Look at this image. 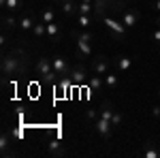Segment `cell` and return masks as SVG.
<instances>
[{"instance_id": "1", "label": "cell", "mask_w": 160, "mask_h": 158, "mask_svg": "<svg viewBox=\"0 0 160 158\" xmlns=\"http://www.w3.org/2000/svg\"><path fill=\"white\" fill-rule=\"evenodd\" d=\"M26 73V51L13 49L2 56V77L9 79L13 75H24Z\"/></svg>"}, {"instance_id": "2", "label": "cell", "mask_w": 160, "mask_h": 158, "mask_svg": "<svg viewBox=\"0 0 160 158\" xmlns=\"http://www.w3.org/2000/svg\"><path fill=\"white\" fill-rule=\"evenodd\" d=\"M34 71H37L38 75V79L43 81V84H47V85H56L58 84V73L53 71V64H51L49 58H38L37 64H34Z\"/></svg>"}, {"instance_id": "3", "label": "cell", "mask_w": 160, "mask_h": 158, "mask_svg": "<svg viewBox=\"0 0 160 158\" xmlns=\"http://www.w3.org/2000/svg\"><path fill=\"white\" fill-rule=\"evenodd\" d=\"M73 37L77 38V51H75V56L81 60V58H90L92 56V32H73Z\"/></svg>"}, {"instance_id": "4", "label": "cell", "mask_w": 160, "mask_h": 158, "mask_svg": "<svg viewBox=\"0 0 160 158\" xmlns=\"http://www.w3.org/2000/svg\"><path fill=\"white\" fill-rule=\"evenodd\" d=\"M100 22L107 26V30L111 32V37L115 38V41H124V38L128 37V30H130V28H126L122 19H113V17L107 15V17H105V19H100Z\"/></svg>"}, {"instance_id": "5", "label": "cell", "mask_w": 160, "mask_h": 158, "mask_svg": "<svg viewBox=\"0 0 160 158\" xmlns=\"http://www.w3.org/2000/svg\"><path fill=\"white\" fill-rule=\"evenodd\" d=\"M88 79H90V75H88V69L81 64V62H77L73 69H71V81L73 85L77 88H81V85H88Z\"/></svg>"}, {"instance_id": "6", "label": "cell", "mask_w": 160, "mask_h": 158, "mask_svg": "<svg viewBox=\"0 0 160 158\" xmlns=\"http://www.w3.org/2000/svg\"><path fill=\"white\" fill-rule=\"evenodd\" d=\"M111 64H113V62H111L105 54H98V56L92 58V71L96 75H107L109 69H111Z\"/></svg>"}, {"instance_id": "7", "label": "cell", "mask_w": 160, "mask_h": 158, "mask_svg": "<svg viewBox=\"0 0 160 158\" xmlns=\"http://www.w3.org/2000/svg\"><path fill=\"white\" fill-rule=\"evenodd\" d=\"M94 130H96V135H98V137H102V139H109L111 133L115 130V126H113L109 120H105V118H98V120L94 122Z\"/></svg>"}, {"instance_id": "8", "label": "cell", "mask_w": 160, "mask_h": 158, "mask_svg": "<svg viewBox=\"0 0 160 158\" xmlns=\"http://www.w3.org/2000/svg\"><path fill=\"white\" fill-rule=\"evenodd\" d=\"M113 2H115V0H94V17H96V19H105V17L109 15Z\"/></svg>"}, {"instance_id": "9", "label": "cell", "mask_w": 160, "mask_h": 158, "mask_svg": "<svg viewBox=\"0 0 160 158\" xmlns=\"http://www.w3.org/2000/svg\"><path fill=\"white\" fill-rule=\"evenodd\" d=\"M51 64H53V71L58 73V77H66V75H71V64L66 62V58H62V56H53L51 58Z\"/></svg>"}, {"instance_id": "10", "label": "cell", "mask_w": 160, "mask_h": 158, "mask_svg": "<svg viewBox=\"0 0 160 158\" xmlns=\"http://www.w3.org/2000/svg\"><path fill=\"white\" fill-rule=\"evenodd\" d=\"M47 154L53 158H62L66 154V147H64V143H62L60 139H49L47 141Z\"/></svg>"}, {"instance_id": "11", "label": "cell", "mask_w": 160, "mask_h": 158, "mask_svg": "<svg viewBox=\"0 0 160 158\" xmlns=\"http://www.w3.org/2000/svg\"><path fill=\"white\" fill-rule=\"evenodd\" d=\"M120 19L124 22L126 28H135V26L139 24V11H137V9H124Z\"/></svg>"}, {"instance_id": "12", "label": "cell", "mask_w": 160, "mask_h": 158, "mask_svg": "<svg viewBox=\"0 0 160 158\" xmlns=\"http://www.w3.org/2000/svg\"><path fill=\"white\" fill-rule=\"evenodd\" d=\"M132 62H135V58H130V56H118L115 62H113V66H115L118 73H126L132 66Z\"/></svg>"}, {"instance_id": "13", "label": "cell", "mask_w": 160, "mask_h": 158, "mask_svg": "<svg viewBox=\"0 0 160 158\" xmlns=\"http://www.w3.org/2000/svg\"><path fill=\"white\" fill-rule=\"evenodd\" d=\"M0 7L4 9V11L9 13H19L22 9H24V0H0Z\"/></svg>"}, {"instance_id": "14", "label": "cell", "mask_w": 160, "mask_h": 158, "mask_svg": "<svg viewBox=\"0 0 160 158\" xmlns=\"http://www.w3.org/2000/svg\"><path fill=\"white\" fill-rule=\"evenodd\" d=\"M34 24H37V17H34L32 13H26L24 17L19 19V30H22V32H30V30L34 28Z\"/></svg>"}, {"instance_id": "15", "label": "cell", "mask_w": 160, "mask_h": 158, "mask_svg": "<svg viewBox=\"0 0 160 158\" xmlns=\"http://www.w3.org/2000/svg\"><path fill=\"white\" fill-rule=\"evenodd\" d=\"M19 28V19L15 17V15H7V17H2V30L4 32H11V30H17Z\"/></svg>"}, {"instance_id": "16", "label": "cell", "mask_w": 160, "mask_h": 158, "mask_svg": "<svg viewBox=\"0 0 160 158\" xmlns=\"http://www.w3.org/2000/svg\"><path fill=\"white\" fill-rule=\"evenodd\" d=\"M60 37H62V28H60V24H56V22L47 24V38L56 43V41H60Z\"/></svg>"}, {"instance_id": "17", "label": "cell", "mask_w": 160, "mask_h": 158, "mask_svg": "<svg viewBox=\"0 0 160 158\" xmlns=\"http://www.w3.org/2000/svg\"><path fill=\"white\" fill-rule=\"evenodd\" d=\"M100 77H102V75L94 73L88 79V88H90V90H102V88H105V79H100Z\"/></svg>"}, {"instance_id": "18", "label": "cell", "mask_w": 160, "mask_h": 158, "mask_svg": "<svg viewBox=\"0 0 160 158\" xmlns=\"http://www.w3.org/2000/svg\"><path fill=\"white\" fill-rule=\"evenodd\" d=\"M9 145H11V133H2L0 137V150L4 156H13V152H9Z\"/></svg>"}, {"instance_id": "19", "label": "cell", "mask_w": 160, "mask_h": 158, "mask_svg": "<svg viewBox=\"0 0 160 158\" xmlns=\"http://www.w3.org/2000/svg\"><path fill=\"white\" fill-rule=\"evenodd\" d=\"M77 4H79V2H62V4H60L62 15H66V17H71V15H77Z\"/></svg>"}, {"instance_id": "20", "label": "cell", "mask_w": 160, "mask_h": 158, "mask_svg": "<svg viewBox=\"0 0 160 158\" xmlns=\"http://www.w3.org/2000/svg\"><path fill=\"white\" fill-rule=\"evenodd\" d=\"M102 77H105V88L107 90H115L118 84H120V79H118L115 73H107V75H102Z\"/></svg>"}, {"instance_id": "21", "label": "cell", "mask_w": 160, "mask_h": 158, "mask_svg": "<svg viewBox=\"0 0 160 158\" xmlns=\"http://www.w3.org/2000/svg\"><path fill=\"white\" fill-rule=\"evenodd\" d=\"M32 34H34L37 38H43L45 34H47V24H45L43 19H41V22H37V24H34V28H32Z\"/></svg>"}, {"instance_id": "22", "label": "cell", "mask_w": 160, "mask_h": 158, "mask_svg": "<svg viewBox=\"0 0 160 158\" xmlns=\"http://www.w3.org/2000/svg\"><path fill=\"white\" fill-rule=\"evenodd\" d=\"M143 156L145 158H160V152L154 147L152 141H148V143H145V150H143Z\"/></svg>"}, {"instance_id": "23", "label": "cell", "mask_w": 160, "mask_h": 158, "mask_svg": "<svg viewBox=\"0 0 160 158\" xmlns=\"http://www.w3.org/2000/svg\"><path fill=\"white\" fill-rule=\"evenodd\" d=\"M41 19H43L45 24H51V22H56V9L47 7V9L43 11V15H41Z\"/></svg>"}, {"instance_id": "24", "label": "cell", "mask_w": 160, "mask_h": 158, "mask_svg": "<svg viewBox=\"0 0 160 158\" xmlns=\"http://www.w3.org/2000/svg\"><path fill=\"white\" fill-rule=\"evenodd\" d=\"M92 19H96V17H94V15H77V22H79V26H81L83 30L92 24Z\"/></svg>"}, {"instance_id": "25", "label": "cell", "mask_w": 160, "mask_h": 158, "mask_svg": "<svg viewBox=\"0 0 160 158\" xmlns=\"http://www.w3.org/2000/svg\"><path fill=\"white\" fill-rule=\"evenodd\" d=\"M122 122H124V115L120 113V111H115V113H113V118H111V124L118 128V126H122Z\"/></svg>"}, {"instance_id": "26", "label": "cell", "mask_w": 160, "mask_h": 158, "mask_svg": "<svg viewBox=\"0 0 160 158\" xmlns=\"http://www.w3.org/2000/svg\"><path fill=\"white\" fill-rule=\"evenodd\" d=\"M86 120L96 122V120H98V111H96V109H88L86 111Z\"/></svg>"}, {"instance_id": "27", "label": "cell", "mask_w": 160, "mask_h": 158, "mask_svg": "<svg viewBox=\"0 0 160 158\" xmlns=\"http://www.w3.org/2000/svg\"><path fill=\"white\" fill-rule=\"evenodd\" d=\"M152 115H154L156 120H160V105H154V107H152Z\"/></svg>"}, {"instance_id": "28", "label": "cell", "mask_w": 160, "mask_h": 158, "mask_svg": "<svg viewBox=\"0 0 160 158\" xmlns=\"http://www.w3.org/2000/svg\"><path fill=\"white\" fill-rule=\"evenodd\" d=\"M152 38H154L156 43H160V28H156V30H154V34H152Z\"/></svg>"}, {"instance_id": "29", "label": "cell", "mask_w": 160, "mask_h": 158, "mask_svg": "<svg viewBox=\"0 0 160 158\" xmlns=\"http://www.w3.org/2000/svg\"><path fill=\"white\" fill-rule=\"evenodd\" d=\"M154 9L160 13V0H154Z\"/></svg>"}, {"instance_id": "30", "label": "cell", "mask_w": 160, "mask_h": 158, "mask_svg": "<svg viewBox=\"0 0 160 158\" xmlns=\"http://www.w3.org/2000/svg\"><path fill=\"white\" fill-rule=\"evenodd\" d=\"M154 24H158V26H160V15L156 17V19H154Z\"/></svg>"}, {"instance_id": "31", "label": "cell", "mask_w": 160, "mask_h": 158, "mask_svg": "<svg viewBox=\"0 0 160 158\" xmlns=\"http://www.w3.org/2000/svg\"><path fill=\"white\" fill-rule=\"evenodd\" d=\"M62 2H79V0H62ZM60 2V4H62Z\"/></svg>"}, {"instance_id": "32", "label": "cell", "mask_w": 160, "mask_h": 158, "mask_svg": "<svg viewBox=\"0 0 160 158\" xmlns=\"http://www.w3.org/2000/svg\"><path fill=\"white\" fill-rule=\"evenodd\" d=\"M51 2H53V4H60V2H62V0H51Z\"/></svg>"}, {"instance_id": "33", "label": "cell", "mask_w": 160, "mask_h": 158, "mask_svg": "<svg viewBox=\"0 0 160 158\" xmlns=\"http://www.w3.org/2000/svg\"><path fill=\"white\" fill-rule=\"evenodd\" d=\"M158 98H160V88H158Z\"/></svg>"}, {"instance_id": "34", "label": "cell", "mask_w": 160, "mask_h": 158, "mask_svg": "<svg viewBox=\"0 0 160 158\" xmlns=\"http://www.w3.org/2000/svg\"><path fill=\"white\" fill-rule=\"evenodd\" d=\"M126 2H132V0H126Z\"/></svg>"}, {"instance_id": "35", "label": "cell", "mask_w": 160, "mask_h": 158, "mask_svg": "<svg viewBox=\"0 0 160 158\" xmlns=\"http://www.w3.org/2000/svg\"><path fill=\"white\" fill-rule=\"evenodd\" d=\"M158 56H160V49H158Z\"/></svg>"}]
</instances>
